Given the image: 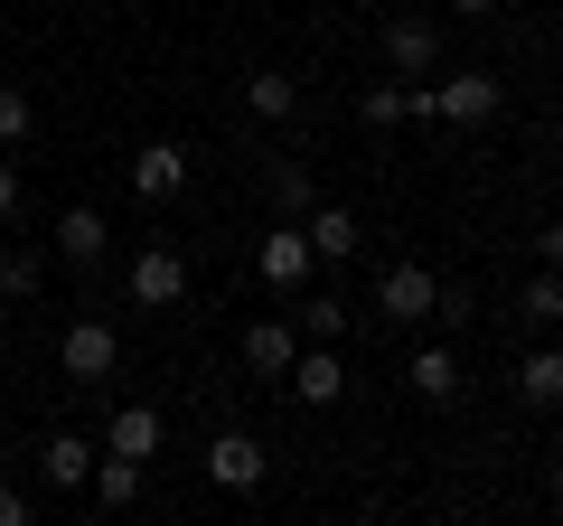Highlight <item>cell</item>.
Wrapping results in <instances>:
<instances>
[{
  "mask_svg": "<svg viewBox=\"0 0 563 526\" xmlns=\"http://www.w3.org/2000/svg\"><path fill=\"white\" fill-rule=\"evenodd\" d=\"M103 244H113V226H103L95 207H66V217H57V263H85V273H95Z\"/></svg>",
  "mask_w": 563,
  "mask_h": 526,
  "instance_id": "13",
  "label": "cell"
},
{
  "mask_svg": "<svg viewBox=\"0 0 563 526\" xmlns=\"http://www.w3.org/2000/svg\"><path fill=\"white\" fill-rule=\"evenodd\" d=\"M291 358H301V339H291L282 320H254V329H244V376L282 385V376H291Z\"/></svg>",
  "mask_w": 563,
  "mask_h": 526,
  "instance_id": "10",
  "label": "cell"
},
{
  "mask_svg": "<svg viewBox=\"0 0 563 526\" xmlns=\"http://www.w3.org/2000/svg\"><path fill=\"white\" fill-rule=\"evenodd\" d=\"M536 254H544V263H563V226H544V235H536Z\"/></svg>",
  "mask_w": 563,
  "mask_h": 526,
  "instance_id": "27",
  "label": "cell"
},
{
  "mask_svg": "<svg viewBox=\"0 0 563 526\" xmlns=\"http://www.w3.org/2000/svg\"><path fill=\"white\" fill-rule=\"evenodd\" d=\"M38 283H47V254L38 244H10V254H0V302H29Z\"/></svg>",
  "mask_w": 563,
  "mask_h": 526,
  "instance_id": "21",
  "label": "cell"
},
{
  "mask_svg": "<svg viewBox=\"0 0 563 526\" xmlns=\"http://www.w3.org/2000/svg\"><path fill=\"white\" fill-rule=\"evenodd\" d=\"M179 188H188V151H179V142H141V151H132V198H141V207H169Z\"/></svg>",
  "mask_w": 563,
  "mask_h": 526,
  "instance_id": "6",
  "label": "cell"
},
{
  "mask_svg": "<svg viewBox=\"0 0 563 526\" xmlns=\"http://www.w3.org/2000/svg\"><path fill=\"white\" fill-rule=\"evenodd\" d=\"M38 480L47 489H85L95 480V442H85V432H47L38 442Z\"/></svg>",
  "mask_w": 563,
  "mask_h": 526,
  "instance_id": "11",
  "label": "cell"
},
{
  "mask_svg": "<svg viewBox=\"0 0 563 526\" xmlns=\"http://www.w3.org/2000/svg\"><path fill=\"white\" fill-rule=\"evenodd\" d=\"M188 302V263L169 244H141L132 254V310H179Z\"/></svg>",
  "mask_w": 563,
  "mask_h": 526,
  "instance_id": "4",
  "label": "cell"
},
{
  "mask_svg": "<svg viewBox=\"0 0 563 526\" xmlns=\"http://www.w3.org/2000/svg\"><path fill=\"white\" fill-rule=\"evenodd\" d=\"M357 122H366V132H395V122H413V85H366V95H357Z\"/></svg>",
  "mask_w": 563,
  "mask_h": 526,
  "instance_id": "20",
  "label": "cell"
},
{
  "mask_svg": "<svg viewBox=\"0 0 563 526\" xmlns=\"http://www.w3.org/2000/svg\"><path fill=\"white\" fill-rule=\"evenodd\" d=\"M404 385H413L422 405H451V395H461V358H451V348H413V366H404Z\"/></svg>",
  "mask_w": 563,
  "mask_h": 526,
  "instance_id": "16",
  "label": "cell"
},
{
  "mask_svg": "<svg viewBox=\"0 0 563 526\" xmlns=\"http://www.w3.org/2000/svg\"><path fill=\"white\" fill-rule=\"evenodd\" d=\"M310 263H320V254H310V235H301V217H282L273 235L254 244V273H263V283H273V292H291V283H310Z\"/></svg>",
  "mask_w": 563,
  "mask_h": 526,
  "instance_id": "5",
  "label": "cell"
},
{
  "mask_svg": "<svg viewBox=\"0 0 563 526\" xmlns=\"http://www.w3.org/2000/svg\"><path fill=\"white\" fill-rule=\"evenodd\" d=\"M432 292H442V283H432V273H422V263H385V273H376V310H385V320H432Z\"/></svg>",
  "mask_w": 563,
  "mask_h": 526,
  "instance_id": "7",
  "label": "cell"
},
{
  "mask_svg": "<svg viewBox=\"0 0 563 526\" xmlns=\"http://www.w3.org/2000/svg\"><path fill=\"white\" fill-rule=\"evenodd\" d=\"M498 103H507V85L488 76V66H470V76L432 85V122H461V132H479V122H498Z\"/></svg>",
  "mask_w": 563,
  "mask_h": 526,
  "instance_id": "1",
  "label": "cell"
},
{
  "mask_svg": "<svg viewBox=\"0 0 563 526\" xmlns=\"http://www.w3.org/2000/svg\"><path fill=\"white\" fill-rule=\"evenodd\" d=\"M103 451H122V461H151V451H161V414H151V405H122L113 432H103Z\"/></svg>",
  "mask_w": 563,
  "mask_h": 526,
  "instance_id": "19",
  "label": "cell"
},
{
  "mask_svg": "<svg viewBox=\"0 0 563 526\" xmlns=\"http://www.w3.org/2000/svg\"><path fill=\"white\" fill-rule=\"evenodd\" d=\"M282 385H291V395H301V405H339V395H347V366L329 358L320 339H310L301 358H291V376H282Z\"/></svg>",
  "mask_w": 563,
  "mask_h": 526,
  "instance_id": "9",
  "label": "cell"
},
{
  "mask_svg": "<svg viewBox=\"0 0 563 526\" xmlns=\"http://www.w3.org/2000/svg\"><path fill=\"white\" fill-rule=\"evenodd\" d=\"M29 122H38L29 85H0V151H20V142H29Z\"/></svg>",
  "mask_w": 563,
  "mask_h": 526,
  "instance_id": "24",
  "label": "cell"
},
{
  "mask_svg": "<svg viewBox=\"0 0 563 526\" xmlns=\"http://www.w3.org/2000/svg\"><path fill=\"white\" fill-rule=\"evenodd\" d=\"M20 217V161H10V151H0V226Z\"/></svg>",
  "mask_w": 563,
  "mask_h": 526,
  "instance_id": "25",
  "label": "cell"
},
{
  "mask_svg": "<svg viewBox=\"0 0 563 526\" xmlns=\"http://www.w3.org/2000/svg\"><path fill=\"white\" fill-rule=\"evenodd\" d=\"M517 310H526L536 329H554V320H563V273H554V263H544L536 283H526V302H517Z\"/></svg>",
  "mask_w": 563,
  "mask_h": 526,
  "instance_id": "22",
  "label": "cell"
},
{
  "mask_svg": "<svg viewBox=\"0 0 563 526\" xmlns=\"http://www.w3.org/2000/svg\"><path fill=\"white\" fill-rule=\"evenodd\" d=\"M554 273H563V263H554Z\"/></svg>",
  "mask_w": 563,
  "mask_h": 526,
  "instance_id": "31",
  "label": "cell"
},
{
  "mask_svg": "<svg viewBox=\"0 0 563 526\" xmlns=\"http://www.w3.org/2000/svg\"><path fill=\"white\" fill-rule=\"evenodd\" d=\"M554 507H563V461H554Z\"/></svg>",
  "mask_w": 563,
  "mask_h": 526,
  "instance_id": "29",
  "label": "cell"
},
{
  "mask_svg": "<svg viewBox=\"0 0 563 526\" xmlns=\"http://www.w3.org/2000/svg\"><path fill=\"white\" fill-rule=\"evenodd\" d=\"M244 113L254 122H291L301 113V85L282 76V66H254V76H244Z\"/></svg>",
  "mask_w": 563,
  "mask_h": 526,
  "instance_id": "15",
  "label": "cell"
},
{
  "mask_svg": "<svg viewBox=\"0 0 563 526\" xmlns=\"http://www.w3.org/2000/svg\"><path fill=\"white\" fill-rule=\"evenodd\" d=\"M263 198H273L282 217H310V207H320V179H310V161H291V151H282V161L263 169Z\"/></svg>",
  "mask_w": 563,
  "mask_h": 526,
  "instance_id": "14",
  "label": "cell"
},
{
  "mask_svg": "<svg viewBox=\"0 0 563 526\" xmlns=\"http://www.w3.org/2000/svg\"><path fill=\"white\" fill-rule=\"evenodd\" d=\"M263 470H273V461H263L254 432H217V442H207V480H217V489H263Z\"/></svg>",
  "mask_w": 563,
  "mask_h": 526,
  "instance_id": "8",
  "label": "cell"
},
{
  "mask_svg": "<svg viewBox=\"0 0 563 526\" xmlns=\"http://www.w3.org/2000/svg\"><path fill=\"white\" fill-rule=\"evenodd\" d=\"M347 320H357V310H347L339 292H320V302H301V329H310L320 348H339V329H347Z\"/></svg>",
  "mask_w": 563,
  "mask_h": 526,
  "instance_id": "23",
  "label": "cell"
},
{
  "mask_svg": "<svg viewBox=\"0 0 563 526\" xmlns=\"http://www.w3.org/2000/svg\"><path fill=\"white\" fill-rule=\"evenodd\" d=\"M57 366L76 385H103L122 366V339H113V320H66V339H57Z\"/></svg>",
  "mask_w": 563,
  "mask_h": 526,
  "instance_id": "2",
  "label": "cell"
},
{
  "mask_svg": "<svg viewBox=\"0 0 563 526\" xmlns=\"http://www.w3.org/2000/svg\"><path fill=\"white\" fill-rule=\"evenodd\" d=\"M0 339H10V302H0Z\"/></svg>",
  "mask_w": 563,
  "mask_h": 526,
  "instance_id": "30",
  "label": "cell"
},
{
  "mask_svg": "<svg viewBox=\"0 0 563 526\" xmlns=\"http://www.w3.org/2000/svg\"><path fill=\"white\" fill-rule=\"evenodd\" d=\"M385 66H395L404 85L432 76V66H442V29L422 20V10H395V20H385Z\"/></svg>",
  "mask_w": 563,
  "mask_h": 526,
  "instance_id": "3",
  "label": "cell"
},
{
  "mask_svg": "<svg viewBox=\"0 0 563 526\" xmlns=\"http://www.w3.org/2000/svg\"><path fill=\"white\" fill-rule=\"evenodd\" d=\"M85 489H95V507H113V517H122V507H141V461L95 451V480H85Z\"/></svg>",
  "mask_w": 563,
  "mask_h": 526,
  "instance_id": "17",
  "label": "cell"
},
{
  "mask_svg": "<svg viewBox=\"0 0 563 526\" xmlns=\"http://www.w3.org/2000/svg\"><path fill=\"white\" fill-rule=\"evenodd\" d=\"M517 395L536 414H563V348H536V358L517 366Z\"/></svg>",
  "mask_w": 563,
  "mask_h": 526,
  "instance_id": "18",
  "label": "cell"
},
{
  "mask_svg": "<svg viewBox=\"0 0 563 526\" xmlns=\"http://www.w3.org/2000/svg\"><path fill=\"white\" fill-rule=\"evenodd\" d=\"M0 526H29V498H20L10 480H0Z\"/></svg>",
  "mask_w": 563,
  "mask_h": 526,
  "instance_id": "26",
  "label": "cell"
},
{
  "mask_svg": "<svg viewBox=\"0 0 563 526\" xmlns=\"http://www.w3.org/2000/svg\"><path fill=\"white\" fill-rule=\"evenodd\" d=\"M301 235H310V254H320V263H347V254L366 244V226L347 217V207H310V217H301Z\"/></svg>",
  "mask_w": 563,
  "mask_h": 526,
  "instance_id": "12",
  "label": "cell"
},
{
  "mask_svg": "<svg viewBox=\"0 0 563 526\" xmlns=\"http://www.w3.org/2000/svg\"><path fill=\"white\" fill-rule=\"evenodd\" d=\"M451 10H498V0H451Z\"/></svg>",
  "mask_w": 563,
  "mask_h": 526,
  "instance_id": "28",
  "label": "cell"
}]
</instances>
